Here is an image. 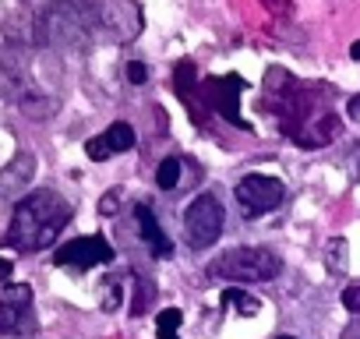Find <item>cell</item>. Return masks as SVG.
Listing matches in <instances>:
<instances>
[{
  "label": "cell",
  "instance_id": "obj_4",
  "mask_svg": "<svg viewBox=\"0 0 360 339\" xmlns=\"http://www.w3.org/2000/svg\"><path fill=\"white\" fill-rule=\"evenodd\" d=\"M0 332L4 335H32L36 314H32V286L11 283L0 290Z\"/></svg>",
  "mask_w": 360,
  "mask_h": 339
},
{
  "label": "cell",
  "instance_id": "obj_23",
  "mask_svg": "<svg viewBox=\"0 0 360 339\" xmlns=\"http://www.w3.org/2000/svg\"><path fill=\"white\" fill-rule=\"evenodd\" d=\"M349 57H353V60H360V39H356V43L349 46Z\"/></svg>",
  "mask_w": 360,
  "mask_h": 339
},
{
  "label": "cell",
  "instance_id": "obj_24",
  "mask_svg": "<svg viewBox=\"0 0 360 339\" xmlns=\"http://www.w3.org/2000/svg\"><path fill=\"white\" fill-rule=\"evenodd\" d=\"M155 335H159V339H180L176 332H155Z\"/></svg>",
  "mask_w": 360,
  "mask_h": 339
},
{
  "label": "cell",
  "instance_id": "obj_25",
  "mask_svg": "<svg viewBox=\"0 0 360 339\" xmlns=\"http://www.w3.org/2000/svg\"><path fill=\"white\" fill-rule=\"evenodd\" d=\"M283 339H290V335H283Z\"/></svg>",
  "mask_w": 360,
  "mask_h": 339
},
{
  "label": "cell",
  "instance_id": "obj_12",
  "mask_svg": "<svg viewBox=\"0 0 360 339\" xmlns=\"http://www.w3.org/2000/svg\"><path fill=\"white\" fill-rule=\"evenodd\" d=\"M173 82H176V92L188 99V92H191V85H195V64H191V60H180L176 71H173Z\"/></svg>",
  "mask_w": 360,
  "mask_h": 339
},
{
  "label": "cell",
  "instance_id": "obj_18",
  "mask_svg": "<svg viewBox=\"0 0 360 339\" xmlns=\"http://www.w3.org/2000/svg\"><path fill=\"white\" fill-rule=\"evenodd\" d=\"M332 269L346 272V241H335L332 244Z\"/></svg>",
  "mask_w": 360,
  "mask_h": 339
},
{
  "label": "cell",
  "instance_id": "obj_3",
  "mask_svg": "<svg viewBox=\"0 0 360 339\" xmlns=\"http://www.w3.org/2000/svg\"><path fill=\"white\" fill-rule=\"evenodd\" d=\"M223 223H226V212H223L216 195H202L184 209V237L195 251L212 248L223 234Z\"/></svg>",
  "mask_w": 360,
  "mask_h": 339
},
{
  "label": "cell",
  "instance_id": "obj_20",
  "mask_svg": "<svg viewBox=\"0 0 360 339\" xmlns=\"http://www.w3.org/2000/svg\"><path fill=\"white\" fill-rule=\"evenodd\" d=\"M262 4H265L272 15H283V11H290V0H262Z\"/></svg>",
  "mask_w": 360,
  "mask_h": 339
},
{
  "label": "cell",
  "instance_id": "obj_16",
  "mask_svg": "<svg viewBox=\"0 0 360 339\" xmlns=\"http://www.w3.org/2000/svg\"><path fill=\"white\" fill-rule=\"evenodd\" d=\"M117 209H120V191L113 188V191H106V195H103V202H99V212H103V216H113Z\"/></svg>",
  "mask_w": 360,
  "mask_h": 339
},
{
  "label": "cell",
  "instance_id": "obj_7",
  "mask_svg": "<svg viewBox=\"0 0 360 339\" xmlns=\"http://www.w3.org/2000/svg\"><path fill=\"white\" fill-rule=\"evenodd\" d=\"M240 92H244V78L240 75H226V78H209L205 85H202V96H205V103L219 113V117H226L230 124H237V127H251L244 117H240Z\"/></svg>",
  "mask_w": 360,
  "mask_h": 339
},
{
  "label": "cell",
  "instance_id": "obj_17",
  "mask_svg": "<svg viewBox=\"0 0 360 339\" xmlns=\"http://www.w3.org/2000/svg\"><path fill=\"white\" fill-rule=\"evenodd\" d=\"M342 307L353 311V314H360V286H346L342 290Z\"/></svg>",
  "mask_w": 360,
  "mask_h": 339
},
{
  "label": "cell",
  "instance_id": "obj_21",
  "mask_svg": "<svg viewBox=\"0 0 360 339\" xmlns=\"http://www.w3.org/2000/svg\"><path fill=\"white\" fill-rule=\"evenodd\" d=\"M346 113H349L353 120H360V92H356V96L349 99V106H346Z\"/></svg>",
  "mask_w": 360,
  "mask_h": 339
},
{
  "label": "cell",
  "instance_id": "obj_11",
  "mask_svg": "<svg viewBox=\"0 0 360 339\" xmlns=\"http://www.w3.org/2000/svg\"><path fill=\"white\" fill-rule=\"evenodd\" d=\"M106 138H110V145H113V152H127V148H134V127H131V124H124V120H117V124H110V131H106Z\"/></svg>",
  "mask_w": 360,
  "mask_h": 339
},
{
  "label": "cell",
  "instance_id": "obj_5",
  "mask_svg": "<svg viewBox=\"0 0 360 339\" xmlns=\"http://www.w3.org/2000/svg\"><path fill=\"white\" fill-rule=\"evenodd\" d=\"M286 198V184L279 177H265V174H248L237 184V205L244 209V216H265L272 209H279Z\"/></svg>",
  "mask_w": 360,
  "mask_h": 339
},
{
  "label": "cell",
  "instance_id": "obj_2",
  "mask_svg": "<svg viewBox=\"0 0 360 339\" xmlns=\"http://www.w3.org/2000/svg\"><path fill=\"white\" fill-rule=\"evenodd\" d=\"M209 276H223V279H237V283H262V279L279 276V258L265 248H237V251L223 255L219 262H212Z\"/></svg>",
  "mask_w": 360,
  "mask_h": 339
},
{
  "label": "cell",
  "instance_id": "obj_22",
  "mask_svg": "<svg viewBox=\"0 0 360 339\" xmlns=\"http://www.w3.org/2000/svg\"><path fill=\"white\" fill-rule=\"evenodd\" d=\"M11 272H15L11 258H0V279H11Z\"/></svg>",
  "mask_w": 360,
  "mask_h": 339
},
{
  "label": "cell",
  "instance_id": "obj_9",
  "mask_svg": "<svg viewBox=\"0 0 360 339\" xmlns=\"http://www.w3.org/2000/svg\"><path fill=\"white\" fill-rule=\"evenodd\" d=\"M134 219H138L141 237L148 241L152 255H155V258H169V255H173V241L162 234V226H159V219L152 216V209H148V205H138V209H134Z\"/></svg>",
  "mask_w": 360,
  "mask_h": 339
},
{
  "label": "cell",
  "instance_id": "obj_6",
  "mask_svg": "<svg viewBox=\"0 0 360 339\" xmlns=\"http://www.w3.org/2000/svg\"><path fill=\"white\" fill-rule=\"evenodd\" d=\"M117 258V251L110 248L106 237H75L68 241L64 248H57L53 255V265L60 269H92V265H110Z\"/></svg>",
  "mask_w": 360,
  "mask_h": 339
},
{
  "label": "cell",
  "instance_id": "obj_14",
  "mask_svg": "<svg viewBox=\"0 0 360 339\" xmlns=\"http://www.w3.org/2000/svg\"><path fill=\"white\" fill-rule=\"evenodd\" d=\"M110 152H113V145H110V138H106V134H99V138H89V141H85V155H89L92 162L110 159Z\"/></svg>",
  "mask_w": 360,
  "mask_h": 339
},
{
  "label": "cell",
  "instance_id": "obj_1",
  "mask_svg": "<svg viewBox=\"0 0 360 339\" xmlns=\"http://www.w3.org/2000/svg\"><path fill=\"white\" fill-rule=\"evenodd\" d=\"M68 219H71V205L57 191H50V188L32 191V195L18 198L4 244L15 248V251H43L60 237Z\"/></svg>",
  "mask_w": 360,
  "mask_h": 339
},
{
  "label": "cell",
  "instance_id": "obj_19",
  "mask_svg": "<svg viewBox=\"0 0 360 339\" xmlns=\"http://www.w3.org/2000/svg\"><path fill=\"white\" fill-rule=\"evenodd\" d=\"M127 78H131L134 85H141V82L148 78V68H145V64H138V60H131V64H127Z\"/></svg>",
  "mask_w": 360,
  "mask_h": 339
},
{
  "label": "cell",
  "instance_id": "obj_10",
  "mask_svg": "<svg viewBox=\"0 0 360 339\" xmlns=\"http://www.w3.org/2000/svg\"><path fill=\"white\" fill-rule=\"evenodd\" d=\"M155 184H159L162 191H173V188L180 184V159H176V155H169V159L159 162V170H155Z\"/></svg>",
  "mask_w": 360,
  "mask_h": 339
},
{
  "label": "cell",
  "instance_id": "obj_13",
  "mask_svg": "<svg viewBox=\"0 0 360 339\" xmlns=\"http://www.w3.org/2000/svg\"><path fill=\"white\" fill-rule=\"evenodd\" d=\"M223 304H237V307H240V314H248V318L258 311V300H255V297H248L244 290H223Z\"/></svg>",
  "mask_w": 360,
  "mask_h": 339
},
{
  "label": "cell",
  "instance_id": "obj_8",
  "mask_svg": "<svg viewBox=\"0 0 360 339\" xmlns=\"http://www.w3.org/2000/svg\"><path fill=\"white\" fill-rule=\"evenodd\" d=\"M36 177V155L32 152H18L4 170H0V198H18L25 195V188Z\"/></svg>",
  "mask_w": 360,
  "mask_h": 339
},
{
  "label": "cell",
  "instance_id": "obj_15",
  "mask_svg": "<svg viewBox=\"0 0 360 339\" xmlns=\"http://www.w3.org/2000/svg\"><path fill=\"white\" fill-rule=\"evenodd\" d=\"M180 314L176 307H166V311H159V318H155V332H176L180 328Z\"/></svg>",
  "mask_w": 360,
  "mask_h": 339
}]
</instances>
